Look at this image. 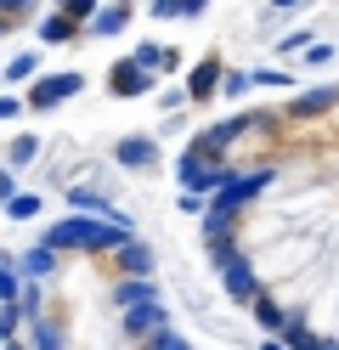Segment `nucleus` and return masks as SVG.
Here are the masks:
<instances>
[{
    "instance_id": "1",
    "label": "nucleus",
    "mask_w": 339,
    "mask_h": 350,
    "mask_svg": "<svg viewBox=\"0 0 339 350\" xmlns=\"http://www.w3.org/2000/svg\"><path fill=\"white\" fill-rule=\"evenodd\" d=\"M130 221H97V215H68V221H57V226H45V237L40 243L45 249H79V254H113V249H125L130 243Z\"/></svg>"
},
{
    "instance_id": "2",
    "label": "nucleus",
    "mask_w": 339,
    "mask_h": 350,
    "mask_svg": "<svg viewBox=\"0 0 339 350\" xmlns=\"http://www.w3.org/2000/svg\"><path fill=\"white\" fill-rule=\"evenodd\" d=\"M271 181H277V170H271V164H260V170H232V181H226L221 192H215V198H210V215H203V237H210V243H215V237H232V215L249 204V198H260V192L271 187Z\"/></svg>"
},
{
    "instance_id": "3",
    "label": "nucleus",
    "mask_w": 339,
    "mask_h": 350,
    "mask_svg": "<svg viewBox=\"0 0 339 350\" xmlns=\"http://www.w3.org/2000/svg\"><path fill=\"white\" fill-rule=\"evenodd\" d=\"M175 181H181V192H192V198H215V192L232 181V170H221V164H210L198 147H187L175 159Z\"/></svg>"
},
{
    "instance_id": "4",
    "label": "nucleus",
    "mask_w": 339,
    "mask_h": 350,
    "mask_svg": "<svg viewBox=\"0 0 339 350\" xmlns=\"http://www.w3.org/2000/svg\"><path fill=\"white\" fill-rule=\"evenodd\" d=\"M266 124H271V113H232V119H221V124H210V130H203V136H198L192 147H198L203 159L215 164L221 152H226V147H232V142L243 136V130H266Z\"/></svg>"
},
{
    "instance_id": "5",
    "label": "nucleus",
    "mask_w": 339,
    "mask_h": 350,
    "mask_svg": "<svg viewBox=\"0 0 339 350\" xmlns=\"http://www.w3.org/2000/svg\"><path fill=\"white\" fill-rule=\"evenodd\" d=\"M221 288H226V299H238V305L260 299V277H255V266H249V254H238V260L221 266Z\"/></svg>"
},
{
    "instance_id": "6",
    "label": "nucleus",
    "mask_w": 339,
    "mask_h": 350,
    "mask_svg": "<svg viewBox=\"0 0 339 350\" xmlns=\"http://www.w3.org/2000/svg\"><path fill=\"white\" fill-rule=\"evenodd\" d=\"M108 85H113V96H147V91H153V74H147L136 57H125V62H113Z\"/></svg>"
},
{
    "instance_id": "7",
    "label": "nucleus",
    "mask_w": 339,
    "mask_h": 350,
    "mask_svg": "<svg viewBox=\"0 0 339 350\" xmlns=\"http://www.w3.org/2000/svg\"><path fill=\"white\" fill-rule=\"evenodd\" d=\"M85 85V74H45L40 85H34V96H29V107H57V102H68Z\"/></svg>"
},
{
    "instance_id": "8",
    "label": "nucleus",
    "mask_w": 339,
    "mask_h": 350,
    "mask_svg": "<svg viewBox=\"0 0 339 350\" xmlns=\"http://www.w3.org/2000/svg\"><path fill=\"white\" fill-rule=\"evenodd\" d=\"M125 327H130V334L136 339H153V334H164V327H170V311H164V305H136V311H125Z\"/></svg>"
},
{
    "instance_id": "9",
    "label": "nucleus",
    "mask_w": 339,
    "mask_h": 350,
    "mask_svg": "<svg viewBox=\"0 0 339 350\" xmlns=\"http://www.w3.org/2000/svg\"><path fill=\"white\" fill-rule=\"evenodd\" d=\"M113 266H119L125 277H153V249L142 243V237H130L125 249H113Z\"/></svg>"
},
{
    "instance_id": "10",
    "label": "nucleus",
    "mask_w": 339,
    "mask_h": 350,
    "mask_svg": "<svg viewBox=\"0 0 339 350\" xmlns=\"http://www.w3.org/2000/svg\"><path fill=\"white\" fill-rule=\"evenodd\" d=\"M221 79H226V68H221L215 57H210V62H198V68L187 74V96H192V102H203V96H215V91H221Z\"/></svg>"
},
{
    "instance_id": "11",
    "label": "nucleus",
    "mask_w": 339,
    "mask_h": 350,
    "mask_svg": "<svg viewBox=\"0 0 339 350\" xmlns=\"http://www.w3.org/2000/svg\"><path fill=\"white\" fill-rule=\"evenodd\" d=\"M158 294H153V277H125L119 288H113V305L119 311H136V305H153Z\"/></svg>"
},
{
    "instance_id": "12",
    "label": "nucleus",
    "mask_w": 339,
    "mask_h": 350,
    "mask_svg": "<svg viewBox=\"0 0 339 350\" xmlns=\"http://www.w3.org/2000/svg\"><path fill=\"white\" fill-rule=\"evenodd\" d=\"M113 159H119V164H125V170H147V164H153V159H158V147H153V142H147V136H125V142H119V147H113Z\"/></svg>"
},
{
    "instance_id": "13",
    "label": "nucleus",
    "mask_w": 339,
    "mask_h": 350,
    "mask_svg": "<svg viewBox=\"0 0 339 350\" xmlns=\"http://www.w3.org/2000/svg\"><path fill=\"white\" fill-rule=\"evenodd\" d=\"M17 271H23V277H29V282H45V277H51V271H57V249H45V243H34L29 254H23V260H17Z\"/></svg>"
},
{
    "instance_id": "14",
    "label": "nucleus",
    "mask_w": 339,
    "mask_h": 350,
    "mask_svg": "<svg viewBox=\"0 0 339 350\" xmlns=\"http://www.w3.org/2000/svg\"><path fill=\"white\" fill-rule=\"evenodd\" d=\"M339 102V85H328V91H300L288 102V119H311V113H323V107Z\"/></svg>"
},
{
    "instance_id": "15",
    "label": "nucleus",
    "mask_w": 339,
    "mask_h": 350,
    "mask_svg": "<svg viewBox=\"0 0 339 350\" xmlns=\"http://www.w3.org/2000/svg\"><path fill=\"white\" fill-rule=\"evenodd\" d=\"M29 322H34V345L29 350H68V339H62L57 322H45V317H29Z\"/></svg>"
},
{
    "instance_id": "16",
    "label": "nucleus",
    "mask_w": 339,
    "mask_h": 350,
    "mask_svg": "<svg viewBox=\"0 0 339 350\" xmlns=\"http://www.w3.org/2000/svg\"><path fill=\"white\" fill-rule=\"evenodd\" d=\"M40 40H51V46H62V40H79V23H74V17H45V23H40Z\"/></svg>"
},
{
    "instance_id": "17",
    "label": "nucleus",
    "mask_w": 339,
    "mask_h": 350,
    "mask_svg": "<svg viewBox=\"0 0 339 350\" xmlns=\"http://www.w3.org/2000/svg\"><path fill=\"white\" fill-rule=\"evenodd\" d=\"M125 23H130V12H125V6H108V12L90 17V34H119Z\"/></svg>"
},
{
    "instance_id": "18",
    "label": "nucleus",
    "mask_w": 339,
    "mask_h": 350,
    "mask_svg": "<svg viewBox=\"0 0 339 350\" xmlns=\"http://www.w3.org/2000/svg\"><path fill=\"white\" fill-rule=\"evenodd\" d=\"M249 311H255V317H260V322H266V327H271V339H277V334H283V311H277V305H271V299H266V294H260V299H255V305H249Z\"/></svg>"
},
{
    "instance_id": "19",
    "label": "nucleus",
    "mask_w": 339,
    "mask_h": 350,
    "mask_svg": "<svg viewBox=\"0 0 339 350\" xmlns=\"http://www.w3.org/2000/svg\"><path fill=\"white\" fill-rule=\"evenodd\" d=\"M249 85H255V74H249V68H226L221 91H226V96H238V91H249Z\"/></svg>"
},
{
    "instance_id": "20",
    "label": "nucleus",
    "mask_w": 339,
    "mask_h": 350,
    "mask_svg": "<svg viewBox=\"0 0 339 350\" xmlns=\"http://www.w3.org/2000/svg\"><path fill=\"white\" fill-rule=\"evenodd\" d=\"M6 209H12V221H34V215H40V198H29V192H17V198H12Z\"/></svg>"
},
{
    "instance_id": "21",
    "label": "nucleus",
    "mask_w": 339,
    "mask_h": 350,
    "mask_svg": "<svg viewBox=\"0 0 339 350\" xmlns=\"http://www.w3.org/2000/svg\"><path fill=\"white\" fill-rule=\"evenodd\" d=\"M34 6H40V0H0V17H6V23H23Z\"/></svg>"
},
{
    "instance_id": "22",
    "label": "nucleus",
    "mask_w": 339,
    "mask_h": 350,
    "mask_svg": "<svg viewBox=\"0 0 339 350\" xmlns=\"http://www.w3.org/2000/svg\"><path fill=\"white\" fill-rule=\"evenodd\" d=\"M147 350H192V345L181 339L175 327H164V334H153V339H147Z\"/></svg>"
},
{
    "instance_id": "23",
    "label": "nucleus",
    "mask_w": 339,
    "mask_h": 350,
    "mask_svg": "<svg viewBox=\"0 0 339 350\" xmlns=\"http://www.w3.org/2000/svg\"><path fill=\"white\" fill-rule=\"evenodd\" d=\"M102 6L97 0H62V17H74V23H85V17H97Z\"/></svg>"
},
{
    "instance_id": "24",
    "label": "nucleus",
    "mask_w": 339,
    "mask_h": 350,
    "mask_svg": "<svg viewBox=\"0 0 339 350\" xmlns=\"http://www.w3.org/2000/svg\"><path fill=\"white\" fill-rule=\"evenodd\" d=\"M243 249H232V237H215V243H210V260H215V266H226V260H238Z\"/></svg>"
},
{
    "instance_id": "25",
    "label": "nucleus",
    "mask_w": 339,
    "mask_h": 350,
    "mask_svg": "<svg viewBox=\"0 0 339 350\" xmlns=\"http://www.w3.org/2000/svg\"><path fill=\"white\" fill-rule=\"evenodd\" d=\"M153 17H192L187 0H153Z\"/></svg>"
},
{
    "instance_id": "26",
    "label": "nucleus",
    "mask_w": 339,
    "mask_h": 350,
    "mask_svg": "<svg viewBox=\"0 0 339 350\" xmlns=\"http://www.w3.org/2000/svg\"><path fill=\"white\" fill-rule=\"evenodd\" d=\"M34 147H40L34 136H17V142H12V164H29V159H34Z\"/></svg>"
},
{
    "instance_id": "27",
    "label": "nucleus",
    "mask_w": 339,
    "mask_h": 350,
    "mask_svg": "<svg viewBox=\"0 0 339 350\" xmlns=\"http://www.w3.org/2000/svg\"><path fill=\"white\" fill-rule=\"evenodd\" d=\"M277 51H311V34L305 29H294V34H283V46Z\"/></svg>"
},
{
    "instance_id": "28",
    "label": "nucleus",
    "mask_w": 339,
    "mask_h": 350,
    "mask_svg": "<svg viewBox=\"0 0 339 350\" xmlns=\"http://www.w3.org/2000/svg\"><path fill=\"white\" fill-rule=\"evenodd\" d=\"M34 74V57H12V68H6V79H29Z\"/></svg>"
},
{
    "instance_id": "29",
    "label": "nucleus",
    "mask_w": 339,
    "mask_h": 350,
    "mask_svg": "<svg viewBox=\"0 0 339 350\" xmlns=\"http://www.w3.org/2000/svg\"><path fill=\"white\" fill-rule=\"evenodd\" d=\"M255 85H283V91H294V79H288V74H271V68H260Z\"/></svg>"
},
{
    "instance_id": "30",
    "label": "nucleus",
    "mask_w": 339,
    "mask_h": 350,
    "mask_svg": "<svg viewBox=\"0 0 339 350\" xmlns=\"http://www.w3.org/2000/svg\"><path fill=\"white\" fill-rule=\"evenodd\" d=\"M181 215H210V204L192 198V192H181Z\"/></svg>"
},
{
    "instance_id": "31",
    "label": "nucleus",
    "mask_w": 339,
    "mask_h": 350,
    "mask_svg": "<svg viewBox=\"0 0 339 350\" xmlns=\"http://www.w3.org/2000/svg\"><path fill=\"white\" fill-rule=\"evenodd\" d=\"M328 57H334V46H316V40H311V51H305V62H311V68H323Z\"/></svg>"
},
{
    "instance_id": "32",
    "label": "nucleus",
    "mask_w": 339,
    "mask_h": 350,
    "mask_svg": "<svg viewBox=\"0 0 339 350\" xmlns=\"http://www.w3.org/2000/svg\"><path fill=\"white\" fill-rule=\"evenodd\" d=\"M17 107H23L17 96H0V119H17Z\"/></svg>"
},
{
    "instance_id": "33",
    "label": "nucleus",
    "mask_w": 339,
    "mask_h": 350,
    "mask_svg": "<svg viewBox=\"0 0 339 350\" xmlns=\"http://www.w3.org/2000/svg\"><path fill=\"white\" fill-rule=\"evenodd\" d=\"M203 6H210V0H187V12H192V17H198V12H203Z\"/></svg>"
},
{
    "instance_id": "34",
    "label": "nucleus",
    "mask_w": 339,
    "mask_h": 350,
    "mask_svg": "<svg viewBox=\"0 0 339 350\" xmlns=\"http://www.w3.org/2000/svg\"><path fill=\"white\" fill-rule=\"evenodd\" d=\"M271 6H305V0H271Z\"/></svg>"
},
{
    "instance_id": "35",
    "label": "nucleus",
    "mask_w": 339,
    "mask_h": 350,
    "mask_svg": "<svg viewBox=\"0 0 339 350\" xmlns=\"http://www.w3.org/2000/svg\"><path fill=\"white\" fill-rule=\"evenodd\" d=\"M266 350H283V339H266Z\"/></svg>"
},
{
    "instance_id": "36",
    "label": "nucleus",
    "mask_w": 339,
    "mask_h": 350,
    "mask_svg": "<svg viewBox=\"0 0 339 350\" xmlns=\"http://www.w3.org/2000/svg\"><path fill=\"white\" fill-rule=\"evenodd\" d=\"M323 350H339V345H334V339H323Z\"/></svg>"
}]
</instances>
